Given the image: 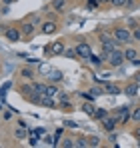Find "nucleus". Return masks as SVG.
I'll list each match as a JSON object with an SVG mask.
<instances>
[{
  "mask_svg": "<svg viewBox=\"0 0 140 148\" xmlns=\"http://www.w3.org/2000/svg\"><path fill=\"white\" fill-rule=\"evenodd\" d=\"M106 58H108V64H110L112 68L120 66V64H122V62L126 60V58H124V52H122V50H116V48L110 50V52L106 54Z\"/></svg>",
  "mask_w": 140,
  "mask_h": 148,
  "instance_id": "nucleus-1",
  "label": "nucleus"
},
{
  "mask_svg": "<svg viewBox=\"0 0 140 148\" xmlns=\"http://www.w3.org/2000/svg\"><path fill=\"white\" fill-rule=\"evenodd\" d=\"M112 34H114V38H116L118 42H122V44H128L132 40V34H130L128 28H114Z\"/></svg>",
  "mask_w": 140,
  "mask_h": 148,
  "instance_id": "nucleus-2",
  "label": "nucleus"
},
{
  "mask_svg": "<svg viewBox=\"0 0 140 148\" xmlns=\"http://www.w3.org/2000/svg\"><path fill=\"white\" fill-rule=\"evenodd\" d=\"M4 36L10 40V42H18L20 38H22V32H20V28H14V26H6V30H4Z\"/></svg>",
  "mask_w": 140,
  "mask_h": 148,
  "instance_id": "nucleus-3",
  "label": "nucleus"
},
{
  "mask_svg": "<svg viewBox=\"0 0 140 148\" xmlns=\"http://www.w3.org/2000/svg\"><path fill=\"white\" fill-rule=\"evenodd\" d=\"M76 48V54H78V58H82V60H88L90 58V44H86V42H80V44H76L74 46Z\"/></svg>",
  "mask_w": 140,
  "mask_h": 148,
  "instance_id": "nucleus-4",
  "label": "nucleus"
},
{
  "mask_svg": "<svg viewBox=\"0 0 140 148\" xmlns=\"http://www.w3.org/2000/svg\"><path fill=\"white\" fill-rule=\"evenodd\" d=\"M118 122H120V120H118L116 114H114V116H106V118L102 120V128H104L106 132H112V130L116 128V124H118Z\"/></svg>",
  "mask_w": 140,
  "mask_h": 148,
  "instance_id": "nucleus-5",
  "label": "nucleus"
},
{
  "mask_svg": "<svg viewBox=\"0 0 140 148\" xmlns=\"http://www.w3.org/2000/svg\"><path fill=\"white\" fill-rule=\"evenodd\" d=\"M20 32H22V36H26V38L32 36V32H34V22H28V20L22 22V24H20Z\"/></svg>",
  "mask_w": 140,
  "mask_h": 148,
  "instance_id": "nucleus-6",
  "label": "nucleus"
},
{
  "mask_svg": "<svg viewBox=\"0 0 140 148\" xmlns=\"http://www.w3.org/2000/svg\"><path fill=\"white\" fill-rule=\"evenodd\" d=\"M38 104H42V106H46V108H54V106H56V100H54V96L42 94L40 100H38Z\"/></svg>",
  "mask_w": 140,
  "mask_h": 148,
  "instance_id": "nucleus-7",
  "label": "nucleus"
},
{
  "mask_svg": "<svg viewBox=\"0 0 140 148\" xmlns=\"http://www.w3.org/2000/svg\"><path fill=\"white\" fill-rule=\"evenodd\" d=\"M48 80H50V82H60V80H62V72L56 70V68H50V70H48Z\"/></svg>",
  "mask_w": 140,
  "mask_h": 148,
  "instance_id": "nucleus-8",
  "label": "nucleus"
},
{
  "mask_svg": "<svg viewBox=\"0 0 140 148\" xmlns=\"http://www.w3.org/2000/svg\"><path fill=\"white\" fill-rule=\"evenodd\" d=\"M102 86H104V92H106V94H112V96L120 94V88H118L116 84H108V82H104Z\"/></svg>",
  "mask_w": 140,
  "mask_h": 148,
  "instance_id": "nucleus-9",
  "label": "nucleus"
},
{
  "mask_svg": "<svg viewBox=\"0 0 140 148\" xmlns=\"http://www.w3.org/2000/svg\"><path fill=\"white\" fill-rule=\"evenodd\" d=\"M124 94H126V96H130V98H134V96L138 94V84H134V82H132V84H128V86L124 88Z\"/></svg>",
  "mask_w": 140,
  "mask_h": 148,
  "instance_id": "nucleus-10",
  "label": "nucleus"
},
{
  "mask_svg": "<svg viewBox=\"0 0 140 148\" xmlns=\"http://www.w3.org/2000/svg\"><path fill=\"white\" fill-rule=\"evenodd\" d=\"M50 54H64V42H54L52 48H46Z\"/></svg>",
  "mask_w": 140,
  "mask_h": 148,
  "instance_id": "nucleus-11",
  "label": "nucleus"
},
{
  "mask_svg": "<svg viewBox=\"0 0 140 148\" xmlns=\"http://www.w3.org/2000/svg\"><path fill=\"white\" fill-rule=\"evenodd\" d=\"M56 30V22L54 20H50V22H44L42 24V34H52Z\"/></svg>",
  "mask_w": 140,
  "mask_h": 148,
  "instance_id": "nucleus-12",
  "label": "nucleus"
},
{
  "mask_svg": "<svg viewBox=\"0 0 140 148\" xmlns=\"http://www.w3.org/2000/svg\"><path fill=\"white\" fill-rule=\"evenodd\" d=\"M124 58L132 62V60H136V58H138V52H136L134 48H126V50H124Z\"/></svg>",
  "mask_w": 140,
  "mask_h": 148,
  "instance_id": "nucleus-13",
  "label": "nucleus"
},
{
  "mask_svg": "<svg viewBox=\"0 0 140 148\" xmlns=\"http://www.w3.org/2000/svg\"><path fill=\"white\" fill-rule=\"evenodd\" d=\"M50 6H52V10H54V12H60V10L66 6V0H52V4H50Z\"/></svg>",
  "mask_w": 140,
  "mask_h": 148,
  "instance_id": "nucleus-14",
  "label": "nucleus"
},
{
  "mask_svg": "<svg viewBox=\"0 0 140 148\" xmlns=\"http://www.w3.org/2000/svg\"><path fill=\"white\" fill-rule=\"evenodd\" d=\"M32 86H34V92L36 94H46V84H42V82H32Z\"/></svg>",
  "mask_w": 140,
  "mask_h": 148,
  "instance_id": "nucleus-15",
  "label": "nucleus"
},
{
  "mask_svg": "<svg viewBox=\"0 0 140 148\" xmlns=\"http://www.w3.org/2000/svg\"><path fill=\"white\" fill-rule=\"evenodd\" d=\"M90 94H94V96H102V94H106V92H104V86H102V84H94L92 88H90Z\"/></svg>",
  "mask_w": 140,
  "mask_h": 148,
  "instance_id": "nucleus-16",
  "label": "nucleus"
},
{
  "mask_svg": "<svg viewBox=\"0 0 140 148\" xmlns=\"http://www.w3.org/2000/svg\"><path fill=\"white\" fill-rule=\"evenodd\" d=\"M82 110H84L88 116H94V112H96V108H94V104L90 102V100H88L86 104H82Z\"/></svg>",
  "mask_w": 140,
  "mask_h": 148,
  "instance_id": "nucleus-17",
  "label": "nucleus"
},
{
  "mask_svg": "<svg viewBox=\"0 0 140 148\" xmlns=\"http://www.w3.org/2000/svg\"><path fill=\"white\" fill-rule=\"evenodd\" d=\"M14 136H16V140H24V138L28 136V132H26V126H20V128H16Z\"/></svg>",
  "mask_w": 140,
  "mask_h": 148,
  "instance_id": "nucleus-18",
  "label": "nucleus"
},
{
  "mask_svg": "<svg viewBox=\"0 0 140 148\" xmlns=\"http://www.w3.org/2000/svg\"><path fill=\"white\" fill-rule=\"evenodd\" d=\"M106 116H108V112H106L104 108H96V112H94L92 118H96V120H100V122H102V120H104Z\"/></svg>",
  "mask_w": 140,
  "mask_h": 148,
  "instance_id": "nucleus-19",
  "label": "nucleus"
},
{
  "mask_svg": "<svg viewBox=\"0 0 140 148\" xmlns=\"http://www.w3.org/2000/svg\"><path fill=\"white\" fill-rule=\"evenodd\" d=\"M20 92H22L26 98H30V92H34V86L32 84H22L20 86Z\"/></svg>",
  "mask_w": 140,
  "mask_h": 148,
  "instance_id": "nucleus-20",
  "label": "nucleus"
},
{
  "mask_svg": "<svg viewBox=\"0 0 140 148\" xmlns=\"http://www.w3.org/2000/svg\"><path fill=\"white\" fill-rule=\"evenodd\" d=\"M20 76L26 78V80H32V78H34V70H32V68H22V70H20Z\"/></svg>",
  "mask_w": 140,
  "mask_h": 148,
  "instance_id": "nucleus-21",
  "label": "nucleus"
},
{
  "mask_svg": "<svg viewBox=\"0 0 140 148\" xmlns=\"http://www.w3.org/2000/svg\"><path fill=\"white\" fill-rule=\"evenodd\" d=\"M88 60H90V64H92V66H98V68H100V64H102V56H96V54H90V58H88Z\"/></svg>",
  "mask_w": 140,
  "mask_h": 148,
  "instance_id": "nucleus-22",
  "label": "nucleus"
},
{
  "mask_svg": "<svg viewBox=\"0 0 140 148\" xmlns=\"http://www.w3.org/2000/svg\"><path fill=\"white\" fill-rule=\"evenodd\" d=\"M46 94L48 96H56V94H58V86H56V84H50L46 88Z\"/></svg>",
  "mask_w": 140,
  "mask_h": 148,
  "instance_id": "nucleus-23",
  "label": "nucleus"
},
{
  "mask_svg": "<svg viewBox=\"0 0 140 148\" xmlns=\"http://www.w3.org/2000/svg\"><path fill=\"white\" fill-rule=\"evenodd\" d=\"M128 112H130V108H128V106H118L116 110H114V114H116V116H122V114H128Z\"/></svg>",
  "mask_w": 140,
  "mask_h": 148,
  "instance_id": "nucleus-24",
  "label": "nucleus"
},
{
  "mask_svg": "<svg viewBox=\"0 0 140 148\" xmlns=\"http://www.w3.org/2000/svg\"><path fill=\"white\" fill-rule=\"evenodd\" d=\"M86 142H88V146H98V144H100V138H98V136H90Z\"/></svg>",
  "mask_w": 140,
  "mask_h": 148,
  "instance_id": "nucleus-25",
  "label": "nucleus"
},
{
  "mask_svg": "<svg viewBox=\"0 0 140 148\" xmlns=\"http://www.w3.org/2000/svg\"><path fill=\"white\" fill-rule=\"evenodd\" d=\"M130 116H132L134 122H140V108H134V110L130 112Z\"/></svg>",
  "mask_w": 140,
  "mask_h": 148,
  "instance_id": "nucleus-26",
  "label": "nucleus"
},
{
  "mask_svg": "<svg viewBox=\"0 0 140 148\" xmlns=\"http://www.w3.org/2000/svg\"><path fill=\"white\" fill-rule=\"evenodd\" d=\"M64 56H68V58H76L78 54H76V48H64Z\"/></svg>",
  "mask_w": 140,
  "mask_h": 148,
  "instance_id": "nucleus-27",
  "label": "nucleus"
},
{
  "mask_svg": "<svg viewBox=\"0 0 140 148\" xmlns=\"http://www.w3.org/2000/svg\"><path fill=\"white\" fill-rule=\"evenodd\" d=\"M74 146H78V148H86V146H88V142H86L84 138H78V140L74 142Z\"/></svg>",
  "mask_w": 140,
  "mask_h": 148,
  "instance_id": "nucleus-28",
  "label": "nucleus"
},
{
  "mask_svg": "<svg viewBox=\"0 0 140 148\" xmlns=\"http://www.w3.org/2000/svg\"><path fill=\"white\" fill-rule=\"evenodd\" d=\"M126 2H128V0H110V4H112V6H116V8L126 6Z\"/></svg>",
  "mask_w": 140,
  "mask_h": 148,
  "instance_id": "nucleus-29",
  "label": "nucleus"
},
{
  "mask_svg": "<svg viewBox=\"0 0 140 148\" xmlns=\"http://www.w3.org/2000/svg\"><path fill=\"white\" fill-rule=\"evenodd\" d=\"M62 146H64V148H70V146H74V142H72V138H64V142H62Z\"/></svg>",
  "mask_w": 140,
  "mask_h": 148,
  "instance_id": "nucleus-30",
  "label": "nucleus"
},
{
  "mask_svg": "<svg viewBox=\"0 0 140 148\" xmlns=\"http://www.w3.org/2000/svg\"><path fill=\"white\" fill-rule=\"evenodd\" d=\"M44 142H46V144H50V146H52V144H56V142H54V138H52L50 134H46V136H44Z\"/></svg>",
  "mask_w": 140,
  "mask_h": 148,
  "instance_id": "nucleus-31",
  "label": "nucleus"
},
{
  "mask_svg": "<svg viewBox=\"0 0 140 148\" xmlns=\"http://www.w3.org/2000/svg\"><path fill=\"white\" fill-rule=\"evenodd\" d=\"M132 38H134V40H140V26L134 30V32H132Z\"/></svg>",
  "mask_w": 140,
  "mask_h": 148,
  "instance_id": "nucleus-32",
  "label": "nucleus"
},
{
  "mask_svg": "<svg viewBox=\"0 0 140 148\" xmlns=\"http://www.w3.org/2000/svg\"><path fill=\"white\" fill-rule=\"evenodd\" d=\"M64 126H68V128H76L78 124L74 122V120H66V122H64Z\"/></svg>",
  "mask_w": 140,
  "mask_h": 148,
  "instance_id": "nucleus-33",
  "label": "nucleus"
},
{
  "mask_svg": "<svg viewBox=\"0 0 140 148\" xmlns=\"http://www.w3.org/2000/svg\"><path fill=\"white\" fill-rule=\"evenodd\" d=\"M116 134H114V130H112V132H110V136H108V140H110V142H112V144H114V142H116Z\"/></svg>",
  "mask_w": 140,
  "mask_h": 148,
  "instance_id": "nucleus-34",
  "label": "nucleus"
},
{
  "mask_svg": "<svg viewBox=\"0 0 140 148\" xmlns=\"http://www.w3.org/2000/svg\"><path fill=\"white\" fill-rule=\"evenodd\" d=\"M128 24L132 26V30H136V28H138V22H136L134 18H132V20H128Z\"/></svg>",
  "mask_w": 140,
  "mask_h": 148,
  "instance_id": "nucleus-35",
  "label": "nucleus"
},
{
  "mask_svg": "<svg viewBox=\"0 0 140 148\" xmlns=\"http://www.w3.org/2000/svg\"><path fill=\"white\" fill-rule=\"evenodd\" d=\"M0 12H2V14H8V12H10V8H8V4H4V6L0 8Z\"/></svg>",
  "mask_w": 140,
  "mask_h": 148,
  "instance_id": "nucleus-36",
  "label": "nucleus"
},
{
  "mask_svg": "<svg viewBox=\"0 0 140 148\" xmlns=\"http://www.w3.org/2000/svg\"><path fill=\"white\" fill-rule=\"evenodd\" d=\"M134 84H138V86H140V72L134 74Z\"/></svg>",
  "mask_w": 140,
  "mask_h": 148,
  "instance_id": "nucleus-37",
  "label": "nucleus"
},
{
  "mask_svg": "<svg viewBox=\"0 0 140 148\" xmlns=\"http://www.w3.org/2000/svg\"><path fill=\"white\" fill-rule=\"evenodd\" d=\"M132 64H134V66H140V58H136V60H132Z\"/></svg>",
  "mask_w": 140,
  "mask_h": 148,
  "instance_id": "nucleus-38",
  "label": "nucleus"
},
{
  "mask_svg": "<svg viewBox=\"0 0 140 148\" xmlns=\"http://www.w3.org/2000/svg\"><path fill=\"white\" fill-rule=\"evenodd\" d=\"M4 4H12V2H16V0H2Z\"/></svg>",
  "mask_w": 140,
  "mask_h": 148,
  "instance_id": "nucleus-39",
  "label": "nucleus"
},
{
  "mask_svg": "<svg viewBox=\"0 0 140 148\" xmlns=\"http://www.w3.org/2000/svg\"><path fill=\"white\" fill-rule=\"evenodd\" d=\"M134 134H136V138H138V140H140V128H138V130H136V132H134Z\"/></svg>",
  "mask_w": 140,
  "mask_h": 148,
  "instance_id": "nucleus-40",
  "label": "nucleus"
},
{
  "mask_svg": "<svg viewBox=\"0 0 140 148\" xmlns=\"http://www.w3.org/2000/svg\"><path fill=\"white\" fill-rule=\"evenodd\" d=\"M100 2H110V0H100Z\"/></svg>",
  "mask_w": 140,
  "mask_h": 148,
  "instance_id": "nucleus-41",
  "label": "nucleus"
},
{
  "mask_svg": "<svg viewBox=\"0 0 140 148\" xmlns=\"http://www.w3.org/2000/svg\"><path fill=\"white\" fill-rule=\"evenodd\" d=\"M0 16H2V12H0Z\"/></svg>",
  "mask_w": 140,
  "mask_h": 148,
  "instance_id": "nucleus-42",
  "label": "nucleus"
},
{
  "mask_svg": "<svg viewBox=\"0 0 140 148\" xmlns=\"http://www.w3.org/2000/svg\"><path fill=\"white\" fill-rule=\"evenodd\" d=\"M0 110H2V108H0Z\"/></svg>",
  "mask_w": 140,
  "mask_h": 148,
  "instance_id": "nucleus-43",
  "label": "nucleus"
}]
</instances>
